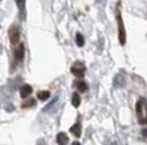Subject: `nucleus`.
Segmentation results:
<instances>
[{
	"label": "nucleus",
	"mask_w": 147,
	"mask_h": 145,
	"mask_svg": "<svg viewBox=\"0 0 147 145\" xmlns=\"http://www.w3.org/2000/svg\"><path fill=\"white\" fill-rule=\"evenodd\" d=\"M120 3H116V21H118V36H119V41L122 45L126 44V29H124L123 19H122V11H120Z\"/></svg>",
	"instance_id": "obj_1"
},
{
	"label": "nucleus",
	"mask_w": 147,
	"mask_h": 145,
	"mask_svg": "<svg viewBox=\"0 0 147 145\" xmlns=\"http://www.w3.org/2000/svg\"><path fill=\"white\" fill-rule=\"evenodd\" d=\"M136 115L139 124H147V104L143 97H140L136 103Z\"/></svg>",
	"instance_id": "obj_2"
},
{
	"label": "nucleus",
	"mask_w": 147,
	"mask_h": 145,
	"mask_svg": "<svg viewBox=\"0 0 147 145\" xmlns=\"http://www.w3.org/2000/svg\"><path fill=\"white\" fill-rule=\"evenodd\" d=\"M71 72L78 79H83L84 77V72H86V65L82 61H75L72 64V67H71Z\"/></svg>",
	"instance_id": "obj_3"
},
{
	"label": "nucleus",
	"mask_w": 147,
	"mask_h": 145,
	"mask_svg": "<svg viewBox=\"0 0 147 145\" xmlns=\"http://www.w3.org/2000/svg\"><path fill=\"white\" fill-rule=\"evenodd\" d=\"M23 56H24V45L23 44H19V45L16 47L15 52H13V67L23 61Z\"/></svg>",
	"instance_id": "obj_4"
},
{
	"label": "nucleus",
	"mask_w": 147,
	"mask_h": 145,
	"mask_svg": "<svg viewBox=\"0 0 147 145\" xmlns=\"http://www.w3.org/2000/svg\"><path fill=\"white\" fill-rule=\"evenodd\" d=\"M19 40H20V31H19V28L16 27V25H12V27L9 28V41H11V44L16 45V44L19 43Z\"/></svg>",
	"instance_id": "obj_5"
},
{
	"label": "nucleus",
	"mask_w": 147,
	"mask_h": 145,
	"mask_svg": "<svg viewBox=\"0 0 147 145\" xmlns=\"http://www.w3.org/2000/svg\"><path fill=\"white\" fill-rule=\"evenodd\" d=\"M31 93H32V87L31 85H28V84L22 85V88H20V96H22V99H27Z\"/></svg>",
	"instance_id": "obj_6"
},
{
	"label": "nucleus",
	"mask_w": 147,
	"mask_h": 145,
	"mask_svg": "<svg viewBox=\"0 0 147 145\" xmlns=\"http://www.w3.org/2000/svg\"><path fill=\"white\" fill-rule=\"evenodd\" d=\"M56 142H58L59 145H67L68 144V136H67L66 133L60 132V133H58V136H56Z\"/></svg>",
	"instance_id": "obj_7"
},
{
	"label": "nucleus",
	"mask_w": 147,
	"mask_h": 145,
	"mask_svg": "<svg viewBox=\"0 0 147 145\" xmlns=\"http://www.w3.org/2000/svg\"><path fill=\"white\" fill-rule=\"evenodd\" d=\"M70 132L75 136V137H80L82 136V128H80V122H76L75 125L71 126V129Z\"/></svg>",
	"instance_id": "obj_8"
},
{
	"label": "nucleus",
	"mask_w": 147,
	"mask_h": 145,
	"mask_svg": "<svg viewBox=\"0 0 147 145\" xmlns=\"http://www.w3.org/2000/svg\"><path fill=\"white\" fill-rule=\"evenodd\" d=\"M35 105H36L35 99H28L22 103V108H24V109H26V108H32V107H35Z\"/></svg>",
	"instance_id": "obj_9"
},
{
	"label": "nucleus",
	"mask_w": 147,
	"mask_h": 145,
	"mask_svg": "<svg viewBox=\"0 0 147 145\" xmlns=\"http://www.w3.org/2000/svg\"><path fill=\"white\" fill-rule=\"evenodd\" d=\"M75 87H76V89L79 92H86L87 91V84H86L84 81L83 80H79V81H76V83H75Z\"/></svg>",
	"instance_id": "obj_10"
},
{
	"label": "nucleus",
	"mask_w": 147,
	"mask_h": 145,
	"mask_svg": "<svg viewBox=\"0 0 147 145\" xmlns=\"http://www.w3.org/2000/svg\"><path fill=\"white\" fill-rule=\"evenodd\" d=\"M50 96H51V93L48 91H40V92H38V99L42 100V101L48 100V99H50Z\"/></svg>",
	"instance_id": "obj_11"
},
{
	"label": "nucleus",
	"mask_w": 147,
	"mask_h": 145,
	"mask_svg": "<svg viewBox=\"0 0 147 145\" xmlns=\"http://www.w3.org/2000/svg\"><path fill=\"white\" fill-rule=\"evenodd\" d=\"M114 85L115 87H123L124 85V79L122 75H116L115 79H114Z\"/></svg>",
	"instance_id": "obj_12"
},
{
	"label": "nucleus",
	"mask_w": 147,
	"mask_h": 145,
	"mask_svg": "<svg viewBox=\"0 0 147 145\" xmlns=\"http://www.w3.org/2000/svg\"><path fill=\"white\" fill-rule=\"evenodd\" d=\"M71 103H72V105L75 108H78L79 105H80V97H79L78 93H74L72 95V101H71Z\"/></svg>",
	"instance_id": "obj_13"
},
{
	"label": "nucleus",
	"mask_w": 147,
	"mask_h": 145,
	"mask_svg": "<svg viewBox=\"0 0 147 145\" xmlns=\"http://www.w3.org/2000/svg\"><path fill=\"white\" fill-rule=\"evenodd\" d=\"M76 44H78V47L84 45V37H83L82 33H76Z\"/></svg>",
	"instance_id": "obj_14"
},
{
	"label": "nucleus",
	"mask_w": 147,
	"mask_h": 145,
	"mask_svg": "<svg viewBox=\"0 0 147 145\" xmlns=\"http://www.w3.org/2000/svg\"><path fill=\"white\" fill-rule=\"evenodd\" d=\"M16 3H18V7L22 9L24 7V0H16Z\"/></svg>",
	"instance_id": "obj_15"
},
{
	"label": "nucleus",
	"mask_w": 147,
	"mask_h": 145,
	"mask_svg": "<svg viewBox=\"0 0 147 145\" xmlns=\"http://www.w3.org/2000/svg\"><path fill=\"white\" fill-rule=\"evenodd\" d=\"M142 134H143V137H147V128H144V129L142 130Z\"/></svg>",
	"instance_id": "obj_16"
},
{
	"label": "nucleus",
	"mask_w": 147,
	"mask_h": 145,
	"mask_svg": "<svg viewBox=\"0 0 147 145\" xmlns=\"http://www.w3.org/2000/svg\"><path fill=\"white\" fill-rule=\"evenodd\" d=\"M72 145H82L80 142H78V141H75V142H72Z\"/></svg>",
	"instance_id": "obj_17"
}]
</instances>
